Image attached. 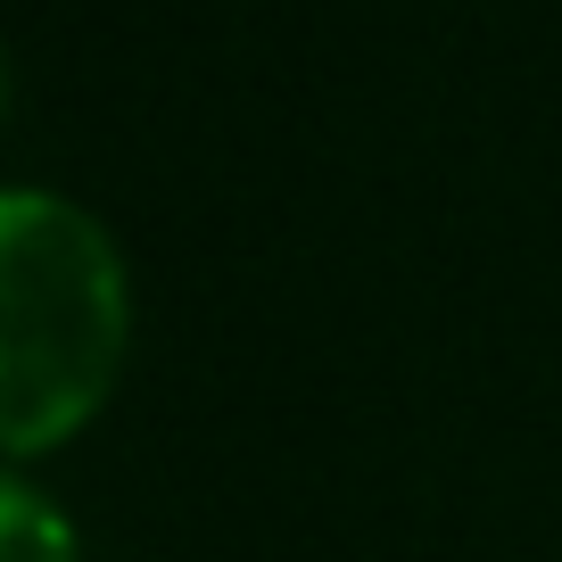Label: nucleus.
Masks as SVG:
<instances>
[{
	"label": "nucleus",
	"instance_id": "obj_2",
	"mask_svg": "<svg viewBox=\"0 0 562 562\" xmlns=\"http://www.w3.org/2000/svg\"><path fill=\"white\" fill-rule=\"evenodd\" d=\"M0 562H83L67 513H58L25 472L0 480Z\"/></svg>",
	"mask_w": 562,
	"mask_h": 562
},
{
	"label": "nucleus",
	"instance_id": "obj_1",
	"mask_svg": "<svg viewBox=\"0 0 562 562\" xmlns=\"http://www.w3.org/2000/svg\"><path fill=\"white\" fill-rule=\"evenodd\" d=\"M133 348V281L91 207L58 191L0 199V447L34 463L116 397Z\"/></svg>",
	"mask_w": 562,
	"mask_h": 562
}]
</instances>
